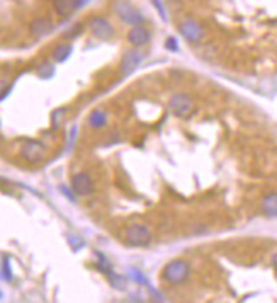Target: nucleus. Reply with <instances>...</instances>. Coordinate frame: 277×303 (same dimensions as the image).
Instances as JSON below:
<instances>
[{
  "instance_id": "f257e3e1",
  "label": "nucleus",
  "mask_w": 277,
  "mask_h": 303,
  "mask_svg": "<svg viewBox=\"0 0 277 303\" xmlns=\"http://www.w3.org/2000/svg\"><path fill=\"white\" fill-rule=\"evenodd\" d=\"M122 238H124V242L131 247H148L153 240V233L146 225L133 223V225H127L124 228Z\"/></svg>"
},
{
  "instance_id": "f03ea898",
  "label": "nucleus",
  "mask_w": 277,
  "mask_h": 303,
  "mask_svg": "<svg viewBox=\"0 0 277 303\" xmlns=\"http://www.w3.org/2000/svg\"><path fill=\"white\" fill-rule=\"evenodd\" d=\"M163 279L170 285H180L189 278L190 274V266L187 260L184 259H175L172 262H168L162 271Z\"/></svg>"
},
{
  "instance_id": "7ed1b4c3",
  "label": "nucleus",
  "mask_w": 277,
  "mask_h": 303,
  "mask_svg": "<svg viewBox=\"0 0 277 303\" xmlns=\"http://www.w3.org/2000/svg\"><path fill=\"white\" fill-rule=\"evenodd\" d=\"M19 155L28 164H39L46 157V145L39 140H26L20 147Z\"/></svg>"
},
{
  "instance_id": "20e7f679",
  "label": "nucleus",
  "mask_w": 277,
  "mask_h": 303,
  "mask_svg": "<svg viewBox=\"0 0 277 303\" xmlns=\"http://www.w3.org/2000/svg\"><path fill=\"white\" fill-rule=\"evenodd\" d=\"M114 10L118 14V17L122 23L130 24V26H141V23L145 21L143 14L138 10L135 5H131L130 2H116L114 4Z\"/></svg>"
},
{
  "instance_id": "39448f33",
  "label": "nucleus",
  "mask_w": 277,
  "mask_h": 303,
  "mask_svg": "<svg viewBox=\"0 0 277 303\" xmlns=\"http://www.w3.org/2000/svg\"><path fill=\"white\" fill-rule=\"evenodd\" d=\"M168 108H170V111H172L175 116L184 118V116H187L190 111H193L194 103H193V99H190L187 94H174L172 97H170Z\"/></svg>"
},
{
  "instance_id": "423d86ee",
  "label": "nucleus",
  "mask_w": 277,
  "mask_h": 303,
  "mask_svg": "<svg viewBox=\"0 0 277 303\" xmlns=\"http://www.w3.org/2000/svg\"><path fill=\"white\" fill-rule=\"evenodd\" d=\"M89 28L92 34L99 39H111L114 36V28L105 17H92L89 21Z\"/></svg>"
},
{
  "instance_id": "0eeeda50",
  "label": "nucleus",
  "mask_w": 277,
  "mask_h": 303,
  "mask_svg": "<svg viewBox=\"0 0 277 303\" xmlns=\"http://www.w3.org/2000/svg\"><path fill=\"white\" fill-rule=\"evenodd\" d=\"M179 31L189 43H199L204 39V29L193 19H185L184 23H180Z\"/></svg>"
},
{
  "instance_id": "6e6552de",
  "label": "nucleus",
  "mask_w": 277,
  "mask_h": 303,
  "mask_svg": "<svg viewBox=\"0 0 277 303\" xmlns=\"http://www.w3.org/2000/svg\"><path fill=\"white\" fill-rule=\"evenodd\" d=\"M72 189L78 196H90L94 193V180L87 172H77L72 177Z\"/></svg>"
},
{
  "instance_id": "1a4fd4ad",
  "label": "nucleus",
  "mask_w": 277,
  "mask_h": 303,
  "mask_svg": "<svg viewBox=\"0 0 277 303\" xmlns=\"http://www.w3.org/2000/svg\"><path fill=\"white\" fill-rule=\"evenodd\" d=\"M143 62V51L140 50H127L124 51V55L121 58V72L124 73H131L133 70H136L138 65Z\"/></svg>"
},
{
  "instance_id": "9d476101",
  "label": "nucleus",
  "mask_w": 277,
  "mask_h": 303,
  "mask_svg": "<svg viewBox=\"0 0 277 303\" xmlns=\"http://www.w3.org/2000/svg\"><path fill=\"white\" fill-rule=\"evenodd\" d=\"M150 39H152V34L145 26H133L130 29V33H127V41L136 48L148 45Z\"/></svg>"
},
{
  "instance_id": "9b49d317",
  "label": "nucleus",
  "mask_w": 277,
  "mask_h": 303,
  "mask_svg": "<svg viewBox=\"0 0 277 303\" xmlns=\"http://www.w3.org/2000/svg\"><path fill=\"white\" fill-rule=\"evenodd\" d=\"M260 211L267 218H277V193L265 194L260 201Z\"/></svg>"
},
{
  "instance_id": "f8f14e48",
  "label": "nucleus",
  "mask_w": 277,
  "mask_h": 303,
  "mask_svg": "<svg viewBox=\"0 0 277 303\" xmlns=\"http://www.w3.org/2000/svg\"><path fill=\"white\" fill-rule=\"evenodd\" d=\"M51 31H53V23L46 17H38L31 23V34L36 36V38L50 34Z\"/></svg>"
},
{
  "instance_id": "ddd939ff",
  "label": "nucleus",
  "mask_w": 277,
  "mask_h": 303,
  "mask_svg": "<svg viewBox=\"0 0 277 303\" xmlns=\"http://www.w3.org/2000/svg\"><path fill=\"white\" fill-rule=\"evenodd\" d=\"M53 7L58 15H70L78 7V0H55Z\"/></svg>"
},
{
  "instance_id": "4468645a",
  "label": "nucleus",
  "mask_w": 277,
  "mask_h": 303,
  "mask_svg": "<svg viewBox=\"0 0 277 303\" xmlns=\"http://www.w3.org/2000/svg\"><path fill=\"white\" fill-rule=\"evenodd\" d=\"M72 51H73L72 45H68V43L58 45L55 50H53V60L55 62H65L67 58L72 55Z\"/></svg>"
},
{
  "instance_id": "2eb2a0df",
  "label": "nucleus",
  "mask_w": 277,
  "mask_h": 303,
  "mask_svg": "<svg viewBox=\"0 0 277 303\" xmlns=\"http://www.w3.org/2000/svg\"><path fill=\"white\" fill-rule=\"evenodd\" d=\"M105 121H108V118H105V114L102 111H92L89 116V125L92 126L94 130H99V128H102V126H105Z\"/></svg>"
},
{
  "instance_id": "dca6fc26",
  "label": "nucleus",
  "mask_w": 277,
  "mask_h": 303,
  "mask_svg": "<svg viewBox=\"0 0 277 303\" xmlns=\"http://www.w3.org/2000/svg\"><path fill=\"white\" fill-rule=\"evenodd\" d=\"M53 65L51 63H42V65L38 68V75L41 77V78H50L51 75H53Z\"/></svg>"
},
{
  "instance_id": "f3484780",
  "label": "nucleus",
  "mask_w": 277,
  "mask_h": 303,
  "mask_svg": "<svg viewBox=\"0 0 277 303\" xmlns=\"http://www.w3.org/2000/svg\"><path fill=\"white\" fill-rule=\"evenodd\" d=\"M80 33H82V24H77V26H73L72 31H68V33L65 34V38H75V36H78Z\"/></svg>"
},
{
  "instance_id": "a211bd4d",
  "label": "nucleus",
  "mask_w": 277,
  "mask_h": 303,
  "mask_svg": "<svg viewBox=\"0 0 277 303\" xmlns=\"http://www.w3.org/2000/svg\"><path fill=\"white\" fill-rule=\"evenodd\" d=\"M4 273H5V279H10L12 276H10V268H9V259H5L4 262Z\"/></svg>"
},
{
  "instance_id": "6ab92c4d",
  "label": "nucleus",
  "mask_w": 277,
  "mask_h": 303,
  "mask_svg": "<svg viewBox=\"0 0 277 303\" xmlns=\"http://www.w3.org/2000/svg\"><path fill=\"white\" fill-rule=\"evenodd\" d=\"M270 260H272V266H274V269H275V273H277V252L274 254L272 259H270Z\"/></svg>"
},
{
  "instance_id": "aec40b11",
  "label": "nucleus",
  "mask_w": 277,
  "mask_h": 303,
  "mask_svg": "<svg viewBox=\"0 0 277 303\" xmlns=\"http://www.w3.org/2000/svg\"><path fill=\"white\" fill-rule=\"evenodd\" d=\"M4 89H5V82H0V99H2V95H4V92H2Z\"/></svg>"
}]
</instances>
